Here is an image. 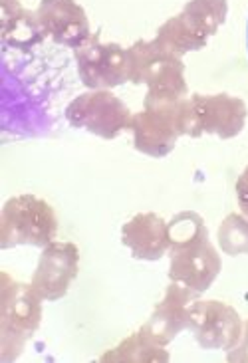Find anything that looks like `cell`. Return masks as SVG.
<instances>
[{
	"instance_id": "obj_21",
	"label": "cell",
	"mask_w": 248,
	"mask_h": 363,
	"mask_svg": "<svg viewBox=\"0 0 248 363\" xmlns=\"http://www.w3.org/2000/svg\"><path fill=\"white\" fill-rule=\"evenodd\" d=\"M247 44H248V28H247Z\"/></svg>"
},
{
	"instance_id": "obj_16",
	"label": "cell",
	"mask_w": 248,
	"mask_h": 363,
	"mask_svg": "<svg viewBox=\"0 0 248 363\" xmlns=\"http://www.w3.org/2000/svg\"><path fill=\"white\" fill-rule=\"evenodd\" d=\"M103 363H151V362H169V354L163 345L151 342L141 330L123 340L118 347L109 350L99 357Z\"/></svg>"
},
{
	"instance_id": "obj_20",
	"label": "cell",
	"mask_w": 248,
	"mask_h": 363,
	"mask_svg": "<svg viewBox=\"0 0 248 363\" xmlns=\"http://www.w3.org/2000/svg\"><path fill=\"white\" fill-rule=\"evenodd\" d=\"M237 201L242 215L248 218V165L237 181Z\"/></svg>"
},
{
	"instance_id": "obj_4",
	"label": "cell",
	"mask_w": 248,
	"mask_h": 363,
	"mask_svg": "<svg viewBox=\"0 0 248 363\" xmlns=\"http://www.w3.org/2000/svg\"><path fill=\"white\" fill-rule=\"evenodd\" d=\"M42 322V298L32 284H22L2 272L0 286V359L14 362L24 345L38 332Z\"/></svg>"
},
{
	"instance_id": "obj_8",
	"label": "cell",
	"mask_w": 248,
	"mask_h": 363,
	"mask_svg": "<svg viewBox=\"0 0 248 363\" xmlns=\"http://www.w3.org/2000/svg\"><path fill=\"white\" fill-rule=\"evenodd\" d=\"M242 328L237 310L220 300H195L188 308L187 330L203 350H232L242 335Z\"/></svg>"
},
{
	"instance_id": "obj_19",
	"label": "cell",
	"mask_w": 248,
	"mask_h": 363,
	"mask_svg": "<svg viewBox=\"0 0 248 363\" xmlns=\"http://www.w3.org/2000/svg\"><path fill=\"white\" fill-rule=\"evenodd\" d=\"M227 359L232 363H248V320L244 322L238 344L227 352Z\"/></svg>"
},
{
	"instance_id": "obj_3",
	"label": "cell",
	"mask_w": 248,
	"mask_h": 363,
	"mask_svg": "<svg viewBox=\"0 0 248 363\" xmlns=\"http://www.w3.org/2000/svg\"><path fill=\"white\" fill-rule=\"evenodd\" d=\"M128 72L131 84H145V104H161L187 98L185 64L181 56L161 50L151 40H139L128 50Z\"/></svg>"
},
{
	"instance_id": "obj_9",
	"label": "cell",
	"mask_w": 248,
	"mask_h": 363,
	"mask_svg": "<svg viewBox=\"0 0 248 363\" xmlns=\"http://www.w3.org/2000/svg\"><path fill=\"white\" fill-rule=\"evenodd\" d=\"M79 270V250L74 242H50L40 255L32 288L46 302H58L68 294Z\"/></svg>"
},
{
	"instance_id": "obj_1",
	"label": "cell",
	"mask_w": 248,
	"mask_h": 363,
	"mask_svg": "<svg viewBox=\"0 0 248 363\" xmlns=\"http://www.w3.org/2000/svg\"><path fill=\"white\" fill-rule=\"evenodd\" d=\"M169 228V278L203 294L220 274L222 260L218 250L208 240V230L203 216L193 211H183L167 223Z\"/></svg>"
},
{
	"instance_id": "obj_7",
	"label": "cell",
	"mask_w": 248,
	"mask_h": 363,
	"mask_svg": "<svg viewBox=\"0 0 248 363\" xmlns=\"http://www.w3.org/2000/svg\"><path fill=\"white\" fill-rule=\"evenodd\" d=\"M81 84L89 89H111L129 82L128 50L115 42L103 44L98 34H91L79 48L74 50Z\"/></svg>"
},
{
	"instance_id": "obj_12",
	"label": "cell",
	"mask_w": 248,
	"mask_h": 363,
	"mask_svg": "<svg viewBox=\"0 0 248 363\" xmlns=\"http://www.w3.org/2000/svg\"><path fill=\"white\" fill-rule=\"evenodd\" d=\"M197 113L201 133H213L220 139H232L244 129L248 118L247 104L240 98L217 94V96H191Z\"/></svg>"
},
{
	"instance_id": "obj_6",
	"label": "cell",
	"mask_w": 248,
	"mask_h": 363,
	"mask_svg": "<svg viewBox=\"0 0 248 363\" xmlns=\"http://www.w3.org/2000/svg\"><path fill=\"white\" fill-rule=\"evenodd\" d=\"M131 111L109 89H91L69 101L66 119L72 128L86 129L101 139H115L131 125Z\"/></svg>"
},
{
	"instance_id": "obj_18",
	"label": "cell",
	"mask_w": 248,
	"mask_h": 363,
	"mask_svg": "<svg viewBox=\"0 0 248 363\" xmlns=\"http://www.w3.org/2000/svg\"><path fill=\"white\" fill-rule=\"evenodd\" d=\"M217 240L227 256L248 255V218L232 213L218 226Z\"/></svg>"
},
{
	"instance_id": "obj_15",
	"label": "cell",
	"mask_w": 248,
	"mask_h": 363,
	"mask_svg": "<svg viewBox=\"0 0 248 363\" xmlns=\"http://www.w3.org/2000/svg\"><path fill=\"white\" fill-rule=\"evenodd\" d=\"M227 14V0H188L179 16L198 38L208 42V38L220 28V24H225Z\"/></svg>"
},
{
	"instance_id": "obj_10",
	"label": "cell",
	"mask_w": 248,
	"mask_h": 363,
	"mask_svg": "<svg viewBox=\"0 0 248 363\" xmlns=\"http://www.w3.org/2000/svg\"><path fill=\"white\" fill-rule=\"evenodd\" d=\"M36 16L44 34L60 46L76 50L91 36L88 14L78 0H42Z\"/></svg>"
},
{
	"instance_id": "obj_11",
	"label": "cell",
	"mask_w": 248,
	"mask_h": 363,
	"mask_svg": "<svg viewBox=\"0 0 248 363\" xmlns=\"http://www.w3.org/2000/svg\"><path fill=\"white\" fill-rule=\"evenodd\" d=\"M197 292H193L185 284L171 282L163 300L155 308V312L141 325V332L147 335L151 342L163 347L171 344L183 330H187L188 308L197 300Z\"/></svg>"
},
{
	"instance_id": "obj_14",
	"label": "cell",
	"mask_w": 248,
	"mask_h": 363,
	"mask_svg": "<svg viewBox=\"0 0 248 363\" xmlns=\"http://www.w3.org/2000/svg\"><path fill=\"white\" fill-rule=\"evenodd\" d=\"M2 6V46L14 50H30L44 40L36 12L26 10L20 0H0Z\"/></svg>"
},
{
	"instance_id": "obj_17",
	"label": "cell",
	"mask_w": 248,
	"mask_h": 363,
	"mask_svg": "<svg viewBox=\"0 0 248 363\" xmlns=\"http://www.w3.org/2000/svg\"><path fill=\"white\" fill-rule=\"evenodd\" d=\"M153 42L161 50L171 52L175 56H183L187 52H195V50H201L207 46V40L198 38L197 34L183 22V18L179 14L173 16V18H169L157 30V36H155Z\"/></svg>"
},
{
	"instance_id": "obj_2",
	"label": "cell",
	"mask_w": 248,
	"mask_h": 363,
	"mask_svg": "<svg viewBox=\"0 0 248 363\" xmlns=\"http://www.w3.org/2000/svg\"><path fill=\"white\" fill-rule=\"evenodd\" d=\"M133 145L149 157H167L181 135L201 138L197 113L191 98L145 104V109L131 118Z\"/></svg>"
},
{
	"instance_id": "obj_5",
	"label": "cell",
	"mask_w": 248,
	"mask_h": 363,
	"mask_svg": "<svg viewBox=\"0 0 248 363\" xmlns=\"http://www.w3.org/2000/svg\"><path fill=\"white\" fill-rule=\"evenodd\" d=\"M58 235V216L40 196L18 195L9 199L0 213V248L48 246Z\"/></svg>"
},
{
	"instance_id": "obj_13",
	"label": "cell",
	"mask_w": 248,
	"mask_h": 363,
	"mask_svg": "<svg viewBox=\"0 0 248 363\" xmlns=\"http://www.w3.org/2000/svg\"><path fill=\"white\" fill-rule=\"evenodd\" d=\"M121 242L133 258L155 262L169 252L167 223L155 213H139L121 228Z\"/></svg>"
}]
</instances>
